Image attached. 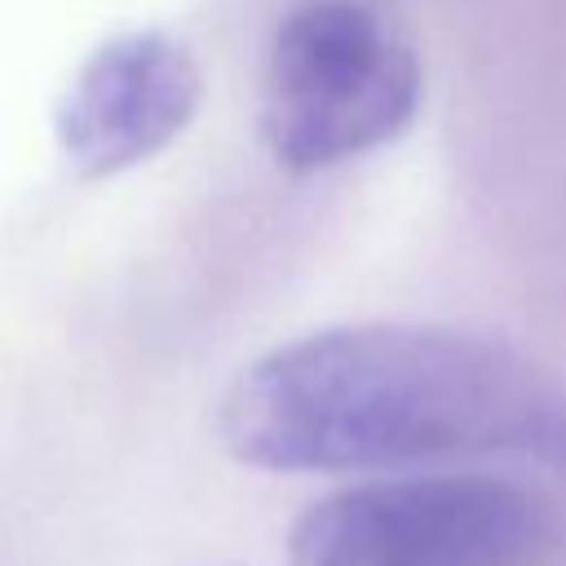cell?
I'll return each mask as SVG.
<instances>
[{
	"label": "cell",
	"mask_w": 566,
	"mask_h": 566,
	"mask_svg": "<svg viewBox=\"0 0 566 566\" xmlns=\"http://www.w3.org/2000/svg\"><path fill=\"white\" fill-rule=\"evenodd\" d=\"M199 111V66L164 31H128L88 53L57 102V146L84 177H115L172 146Z\"/></svg>",
	"instance_id": "obj_4"
},
{
	"label": "cell",
	"mask_w": 566,
	"mask_h": 566,
	"mask_svg": "<svg viewBox=\"0 0 566 566\" xmlns=\"http://www.w3.org/2000/svg\"><path fill=\"white\" fill-rule=\"evenodd\" d=\"M420 111V62L354 0L292 9L270 44L261 142L287 172H318L394 142Z\"/></svg>",
	"instance_id": "obj_3"
},
{
	"label": "cell",
	"mask_w": 566,
	"mask_h": 566,
	"mask_svg": "<svg viewBox=\"0 0 566 566\" xmlns=\"http://www.w3.org/2000/svg\"><path fill=\"white\" fill-rule=\"evenodd\" d=\"M562 394L500 340L424 323H345L274 345L221 398V447L265 473H367L535 451Z\"/></svg>",
	"instance_id": "obj_1"
},
{
	"label": "cell",
	"mask_w": 566,
	"mask_h": 566,
	"mask_svg": "<svg viewBox=\"0 0 566 566\" xmlns=\"http://www.w3.org/2000/svg\"><path fill=\"white\" fill-rule=\"evenodd\" d=\"M562 553L557 500L491 473L358 482L287 531V566H553Z\"/></svg>",
	"instance_id": "obj_2"
},
{
	"label": "cell",
	"mask_w": 566,
	"mask_h": 566,
	"mask_svg": "<svg viewBox=\"0 0 566 566\" xmlns=\"http://www.w3.org/2000/svg\"><path fill=\"white\" fill-rule=\"evenodd\" d=\"M539 460H548L553 469H562V473H566V398L557 402V416H553V424H548V433H544Z\"/></svg>",
	"instance_id": "obj_5"
}]
</instances>
